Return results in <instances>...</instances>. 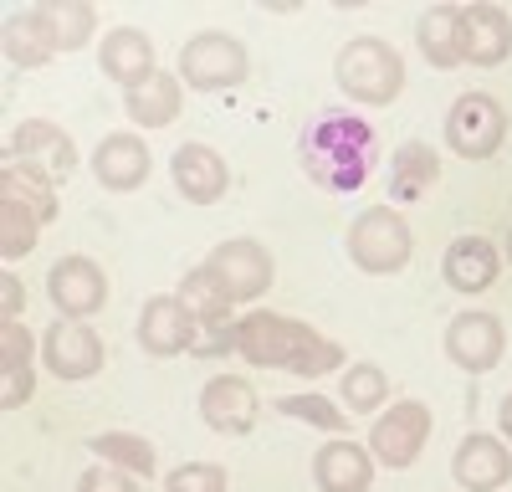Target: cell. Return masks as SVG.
<instances>
[{
	"mask_svg": "<svg viewBox=\"0 0 512 492\" xmlns=\"http://www.w3.org/2000/svg\"><path fill=\"white\" fill-rule=\"evenodd\" d=\"M169 175H175V190L190 205H216L231 190V170L226 159L210 149V144H180L175 159H169Z\"/></svg>",
	"mask_w": 512,
	"mask_h": 492,
	"instance_id": "4fadbf2b",
	"label": "cell"
},
{
	"mask_svg": "<svg viewBox=\"0 0 512 492\" xmlns=\"http://www.w3.org/2000/svg\"><path fill=\"white\" fill-rule=\"evenodd\" d=\"M180 82L195 93H221L246 82V47L231 31H200L180 52Z\"/></svg>",
	"mask_w": 512,
	"mask_h": 492,
	"instance_id": "277c9868",
	"label": "cell"
},
{
	"mask_svg": "<svg viewBox=\"0 0 512 492\" xmlns=\"http://www.w3.org/2000/svg\"><path fill=\"white\" fill-rule=\"evenodd\" d=\"M425 441H431V410H425L420 400H400L390 405L384 416L374 421L369 431V451H374V462H384L390 472H405L420 462V451Z\"/></svg>",
	"mask_w": 512,
	"mask_h": 492,
	"instance_id": "52a82bcc",
	"label": "cell"
},
{
	"mask_svg": "<svg viewBox=\"0 0 512 492\" xmlns=\"http://www.w3.org/2000/svg\"><path fill=\"white\" fill-rule=\"evenodd\" d=\"M384 395H390V380H384L379 364H354V369H344V405H349V416L379 410Z\"/></svg>",
	"mask_w": 512,
	"mask_h": 492,
	"instance_id": "1f68e13d",
	"label": "cell"
},
{
	"mask_svg": "<svg viewBox=\"0 0 512 492\" xmlns=\"http://www.w3.org/2000/svg\"><path fill=\"white\" fill-rule=\"evenodd\" d=\"M0 308H6V323H11V318H21V308H26V287H21V277H16V272L0 277Z\"/></svg>",
	"mask_w": 512,
	"mask_h": 492,
	"instance_id": "8d00e7d4",
	"label": "cell"
},
{
	"mask_svg": "<svg viewBox=\"0 0 512 492\" xmlns=\"http://www.w3.org/2000/svg\"><path fill=\"white\" fill-rule=\"evenodd\" d=\"M149 170H154V159H149V149H144L139 134H108L93 149V175H98L103 190H118V195L123 190H139L149 180Z\"/></svg>",
	"mask_w": 512,
	"mask_h": 492,
	"instance_id": "ac0fdd59",
	"label": "cell"
},
{
	"mask_svg": "<svg viewBox=\"0 0 512 492\" xmlns=\"http://www.w3.org/2000/svg\"><path fill=\"white\" fill-rule=\"evenodd\" d=\"M98 62H103V72H108L113 82H123V93L144 88V82L159 72V67H154V41H149V31H139V26H113V31H103Z\"/></svg>",
	"mask_w": 512,
	"mask_h": 492,
	"instance_id": "9a60e30c",
	"label": "cell"
},
{
	"mask_svg": "<svg viewBox=\"0 0 512 492\" xmlns=\"http://www.w3.org/2000/svg\"><path fill=\"white\" fill-rule=\"evenodd\" d=\"M164 492H226V467L216 462H185L164 477Z\"/></svg>",
	"mask_w": 512,
	"mask_h": 492,
	"instance_id": "836d02e7",
	"label": "cell"
},
{
	"mask_svg": "<svg viewBox=\"0 0 512 492\" xmlns=\"http://www.w3.org/2000/svg\"><path fill=\"white\" fill-rule=\"evenodd\" d=\"M446 282L456 293H487L497 282V246L487 236H456L446 246Z\"/></svg>",
	"mask_w": 512,
	"mask_h": 492,
	"instance_id": "7402d4cb",
	"label": "cell"
},
{
	"mask_svg": "<svg viewBox=\"0 0 512 492\" xmlns=\"http://www.w3.org/2000/svg\"><path fill=\"white\" fill-rule=\"evenodd\" d=\"M512 57V16L502 6H461V62L497 67Z\"/></svg>",
	"mask_w": 512,
	"mask_h": 492,
	"instance_id": "5bb4252c",
	"label": "cell"
},
{
	"mask_svg": "<svg viewBox=\"0 0 512 492\" xmlns=\"http://www.w3.org/2000/svg\"><path fill=\"white\" fill-rule=\"evenodd\" d=\"M11 154H16V164H31V170L52 175V180H67L77 170V144L47 118H26L11 134Z\"/></svg>",
	"mask_w": 512,
	"mask_h": 492,
	"instance_id": "7c38bea8",
	"label": "cell"
},
{
	"mask_svg": "<svg viewBox=\"0 0 512 492\" xmlns=\"http://www.w3.org/2000/svg\"><path fill=\"white\" fill-rule=\"evenodd\" d=\"M441 180V159L431 144H400L395 159H390V200L410 205L420 195H431Z\"/></svg>",
	"mask_w": 512,
	"mask_h": 492,
	"instance_id": "603a6c76",
	"label": "cell"
},
{
	"mask_svg": "<svg viewBox=\"0 0 512 492\" xmlns=\"http://www.w3.org/2000/svg\"><path fill=\"white\" fill-rule=\"evenodd\" d=\"M502 323L492 313H456L451 328H446V354L451 364H461L466 375H487V369H497L502 359Z\"/></svg>",
	"mask_w": 512,
	"mask_h": 492,
	"instance_id": "8fae6325",
	"label": "cell"
},
{
	"mask_svg": "<svg viewBox=\"0 0 512 492\" xmlns=\"http://www.w3.org/2000/svg\"><path fill=\"white\" fill-rule=\"evenodd\" d=\"M451 472H456V482H461L466 492H497V487L512 482V451H507L497 436L472 431V436L456 446Z\"/></svg>",
	"mask_w": 512,
	"mask_h": 492,
	"instance_id": "e0dca14e",
	"label": "cell"
},
{
	"mask_svg": "<svg viewBox=\"0 0 512 492\" xmlns=\"http://www.w3.org/2000/svg\"><path fill=\"white\" fill-rule=\"evenodd\" d=\"M6 57H11L16 67H26V72H31V67H47V62L57 57L52 36H47V26H41L36 11L6 21Z\"/></svg>",
	"mask_w": 512,
	"mask_h": 492,
	"instance_id": "83f0119b",
	"label": "cell"
},
{
	"mask_svg": "<svg viewBox=\"0 0 512 492\" xmlns=\"http://www.w3.org/2000/svg\"><path fill=\"white\" fill-rule=\"evenodd\" d=\"M507 139V113L492 93H461L446 113V144L461 159H492Z\"/></svg>",
	"mask_w": 512,
	"mask_h": 492,
	"instance_id": "8992f818",
	"label": "cell"
},
{
	"mask_svg": "<svg viewBox=\"0 0 512 492\" xmlns=\"http://www.w3.org/2000/svg\"><path fill=\"white\" fill-rule=\"evenodd\" d=\"M236 349V323L231 318H216V323H195L190 328V349L195 359H216V354H231Z\"/></svg>",
	"mask_w": 512,
	"mask_h": 492,
	"instance_id": "e575fe53",
	"label": "cell"
},
{
	"mask_svg": "<svg viewBox=\"0 0 512 492\" xmlns=\"http://www.w3.org/2000/svg\"><path fill=\"white\" fill-rule=\"evenodd\" d=\"M36 16H41V26H47V36H52L57 52L88 47V41H93V26H98L93 6H82V0H41Z\"/></svg>",
	"mask_w": 512,
	"mask_h": 492,
	"instance_id": "484cf974",
	"label": "cell"
},
{
	"mask_svg": "<svg viewBox=\"0 0 512 492\" xmlns=\"http://www.w3.org/2000/svg\"><path fill=\"white\" fill-rule=\"evenodd\" d=\"M77 492H134V477L108 467V462H98V467H88L77 477Z\"/></svg>",
	"mask_w": 512,
	"mask_h": 492,
	"instance_id": "d590c367",
	"label": "cell"
},
{
	"mask_svg": "<svg viewBox=\"0 0 512 492\" xmlns=\"http://www.w3.org/2000/svg\"><path fill=\"white\" fill-rule=\"evenodd\" d=\"M256 390L241 380V375H216L205 390H200V416L210 431H221V436H241L256 426Z\"/></svg>",
	"mask_w": 512,
	"mask_h": 492,
	"instance_id": "2e32d148",
	"label": "cell"
},
{
	"mask_svg": "<svg viewBox=\"0 0 512 492\" xmlns=\"http://www.w3.org/2000/svg\"><path fill=\"white\" fill-rule=\"evenodd\" d=\"M36 390V375H31V334L21 328V318L0 323V405L16 410L26 405Z\"/></svg>",
	"mask_w": 512,
	"mask_h": 492,
	"instance_id": "44dd1931",
	"label": "cell"
},
{
	"mask_svg": "<svg viewBox=\"0 0 512 492\" xmlns=\"http://www.w3.org/2000/svg\"><path fill=\"white\" fill-rule=\"evenodd\" d=\"M277 410H282V416H292V421L323 426V431H344V426H349L344 410H333V400H323V395H282Z\"/></svg>",
	"mask_w": 512,
	"mask_h": 492,
	"instance_id": "d6a6232c",
	"label": "cell"
},
{
	"mask_svg": "<svg viewBox=\"0 0 512 492\" xmlns=\"http://www.w3.org/2000/svg\"><path fill=\"white\" fill-rule=\"evenodd\" d=\"M93 451L108 462V467H118V472H128V477H154V446L144 441V436H128V431H103V436H93Z\"/></svg>",
	"mask_w": 512,
	"mask_h": 492,
	"instance_id": "f546056e",
	"label": "cell"
},
{
	"mask_svg": "<svg viewBox=\"0 0 512 492\" xmlns=\"http://www.w3.org/2000/svg\"><path fill=\"white\" fill-rule=\"evenodd\" d=\"M497 416H502V436H507V441H512V395H507V400H502V410H497Z\"/></svg>",
	"mask_w": 512,
	"mask_h": 492,
	"instance_id": "74e56055",
	"label": "cell"
},
{
	"mask_svg": "<svg viewBox=\"0 0 512 492\" xmlns=\"http://www.w3.org/2000/svg\"><path fill=\"white\" fill-rule=\"evenodd\" d=\"M190 328H195V318H190V308L180 303V293H159V298H149L144 313H139V344H144L154 359H169V354L190 349Z\"/></svg>",
	"mask_w": 512,
	"mask_h": 492,
	"instance_id": "d6986e66",
	"label": "cell"
},
{
	"mask_svg": "<svg viewBox=\"0 0 512 492\" xmlns=\"http://www.w3.org/2000/svg\"><path fill=\"white\" fill-rule=\"evenodd\" d=\"M0 200H16L26 211H36V221L47 226L57 216V190H52V175L31 170V164H6L0 170Z\"/></svg>",
	"mask_w": 512,
	"mask_h": 492,
	"instance_id": "4316f807",
	"label": "cell"
},
{
	"mask_svg": "<svg viewBox=\"0 0 512 492\" xmlns=\"http://www.w3.org/2000/svg\"><path fill=\"white\" fill-rule=\"evenodd\" d=\"M507 257H512V236H507Z\"/></svg>",
	"mask_w": 512,
	"mask_h": 492,
	"instance_id": "f35d334b",
	"label": "cell"
},
{
	"mask_svg": "<svg viewBox=\"0 0 512 492\" xmlns=\"http://www.w3.org/2000/svg\"><path fill=\"white\" fill-rule=\"evenodd\" d=\"M410 226L390 211V205H369V211L349 226V257L354 267L384 277V272H400L410 262Z\"/></svg>",
	"mask_w": 512,
	"mask_h": 492,
	"instance_id": "5b68a950",
	"label": "cell"
},
{
	"mask_svg": "<svg viewBox=\"0 0 512 492\" xmlns=\"http://www.w3.org/2000/svg\"><path fill=\"white\" fill-rule=\"evenodd\" d=\"M205 267L221 277V287L231 293V303H251V298H262L267 287H272V257H267V246L251 241V236L221 241L216 252H210Z\"/></svg>",
	"mask_w": 512,
	"mask_h": 492,
	"instance_id": "ba28073f",
	"label": "cell"
},
{
	"mask_svg": "<svg viewBox=\"0 0 512 492\" xmlns=\"http://www.w3.org/2000/svg\"><path fill=\"white\" fill-rule=\"evenodd\" d=\"M36 231H41L36 211H26L16 200H0V257L21 262L26 252H36Z\"/></svg>",
	"mask_w": 512,
	"mask_h": 492,
	"instance_id": "4dcf8cb0",
	"label": "cell"
},
{
	"mask_svg": "<svg viewBox=\"0 0 512 492\" xmlns=\"http://www.w3.org/2000/svg\"><path fill=\"white\" fill-rule=\"evenodd\" d=\"M236 354L246 364L287 369V375H308V380L328 375V369H344V349L287 313H246L236 323Z\"/></svg>",
	"mask_w": 512,
	"mask_h": 492,
	"instance_id": "7a4b0ae2",
	"label": "cell"
},
{
	"mask_svg": "<svg viewBox=\"0 0 512 492\" xmlns=\"http://www.w3.org/2000/svg\"><path fill=\"white\" fill-rule=\"evenodd\" d=\"M41 354H47V369L57 380H93L103 369V339L77 318H57L41 339Z\"/></svg>",
	"mask_w": 512,
	"mask_h": 492,
	"instance_id": "9c48e42d",
	"label": "cell"
},
{
	"mask_svg": "<svg viewBox=\"0 0 512 492\" xmlns=\"http://www.w3.org/2000/svg\"><path fill=\"white\" fill-rule=\"evenodd\" d=\"M415 36H420V52L431 67H441V72L461 67V6H431L420 16Z\"/></svg>",
	"mask_w": 512,
	"mask_h": 492,
	"instance_id": "cb8c5ba5",
	"label": "cell"
},
{
	"mask_svg": "<svg viewBox=\"0 0 512 492\" xmlns=\"http://www.w3.org/2000/svg\"><path fill=\"white\" fill-rule=\"evenodd\" d=\"M47 293H52L62 318H88V313H98L108 303V277L88 257H62L52 267V277H47Z\"/></svg>",
	"mask_w": 512,
	"mask_h": 492,
	"instance_id": "30bf717a",
	"label": "cell"
},
{
	"mask_svg": "<svg viewBox=\"0 0 512 492\" xmlns=\"http://www.w3.org/2000/svg\"><path fill=\"white\" fill-rule=\"evenodd\" d=\"M313 477L323 492H369L374 482V457L359 441H328L313 462Z\"/></svg>",
	"mask_w": 512,
	"mask_h": 492,
	"instance_id": "ffe728a7",
	"label": "cell"
},
{
	"mask_svg": "<svg viewBox=\"0 0 512 492\" xmlns=\"http://www.w3.org/2000/svg\"><path fill=\"white\" fill-rule=\"evenodd\" d=\"M180 103H185V88H180V77H169V72H154L144 88L128 93V118L144 123V129H169V123L180 118Z\"/></svg>",
	"mask_w": 512,
	"mask_h": 492,
	"instance_id": "d4e9b609",
	"label": "cell"
},
{
	"mask_svg": "<svg viewBox=\"0 0 512 492\" xmlns=\"http://www.w3.org/2000/svg\"><path fill=\"white\" fill-rule=\"evenodd\" d=\"M333 77H338V88H344L354 103L384 108V103H395L400 88H405V57L390 47V41H379V36H354L349 47L338 52Z\"/></svg>",
	"mask_w": 512,
	"mask_h": 492,
	"instance_id": "3957f363",
	"label": "cell"
},
{
	"mask_svg": "<svg viewBox=\"0 0 512 492\" xmlns=\"http://www.w3.org/2000/svg\"><path fill=\"white\" fill-rule=\"evenodd\" d=\"M180 303L190 308L195 323H216V318H231V293L221 287V277L210 272V267H195L185 282H180Z\"/></svg>",
	"mask_w": 512,
	"mask_h": 492,
	"instance_id": "f1b7e54d",
	"label": "cell"
},
{
	"mask_svg": "<svg viewBox=\"0 0 512 492\" xmlns=\"http://www.w3.org/2000/svg\"><path fill=\"white\" fill-rule=\"evenodd\" d=\"M297 154H303L308 180H318L333 195H354V190H364V180L379 164V139L354 113H323L318 123L303 129Z\"/></svg>",
	"mask_w": 512,
	"mask_h": 492,
	"instance_id": "6da1fadb",
	"label": "cell"
}]
</instances>
